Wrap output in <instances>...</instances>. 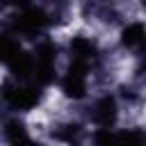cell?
<instances>
[{
    "label": "cell",
    "mask_w": 146,
    "mask_h": 146,
    "mask_svg": "<svg viewBox=\"0 0 146 146\" xmlns=\"http://www.w3.org/2000/svg\"><path fill=\"white\" fill-rule=\"evenodd\" d=\"M84 73H87V62L73 59L66 78H64V91L71 98H82L84 96Z\"/></svg>",
    "instance_id": "cell-1"
},
{
    "label": "cell",
    "mask_w": 146,
    "mask_h": 146,
    "mask_svg": "<svg viewBox=\"0 0 146 146\" xmlns=\"http://www.w3.org/2000/svg\"><path fill=\"white\" fill-rule=\"evenodd\" d=\"M7 100H9V105L16 107V110H30V107L36 105L39 94H36L34 89H30V87H16V89L7 91Z\"/></svg>",
    "instance_id": "cell-2"
},
{
    "label": "cell",
    "mask_w": 146,
    "mask_h": 146,
    "mask_svg": "<svg viewBox=\"0 0 146 146\" xmlns=\"http://www.w3.org/2000/svg\"><path fill=\"white\" fill-rule=\"evenodd\" d=\"M43 23H46L43 11H39V9H27L25 14H21V16H18L16 27H18V30H23V32H36V30H41V25H43Z\"/></svg>",
    "instance_id": "cell-3"
},
{
    "label": "cell",
    "mask_w": 146,
    "mask_h": 146,
    "mask_svg": "<svg viewBox=\"0 0 146 146\" xmlns=\"http://www.w3.org/2000/svg\"><path fill=\"white\" fill-rule=\"evenodd\" d=\"M114 116H116V105H114V100H112L110 96L100 98V100H98V105H96L94 119H96L100 125H110V123L114 121Z\"/></svg>",
    "instance_id": "cell-4"
},
{
    "label": "cell",
    "mask_w": 146,
    "mask_h": 146,
    "mask_svg": "<svg viewBox=\"0 0 146 146\" xmlns=\"http://www.w3.org/2000/svg\"><path fill=\"white\" fill-rule=\"evenodd\" d=\"M9 68H11L16 75H30V73H34V59H32L30 55H25V52H18V55L9 62Z\"/></svg>",
    "instance_id": "cell-5"
},
{
    "label": "cell",
    "mask_w": 146,
    "mask_h": 146,
    "mask_svg": "<svg viewBox=\"0 0 146 146\" xmlns=\"http://www.w3.org/2000/svg\"><path fill=\"white\" fill-rule=\"evenodd\" d=\"M71 52H73V59L87 62V59L94 55V46H91L87 39L78 36V39H73V43H71Z\"/></svg>",
    "instance_id": "cell-6"
},
{
    "label": "cell",
    "mask_w": 146,
    "mask_h": 146,
    "mask_svg": "<svg viewBox=\"0 0 146 146\" xmlns=\"http://www.w3.org/2000/svg\"><path fill=\"white\" fill-rule=\"evenodd\" d=\"M144 27L139 25V23H132V25H128L125 30H123V46H128V48H132V46H139L141 41H144Z\"/></svg>",
    "instance_id": "cell-7"
},
{
    "label": "cell",
    "mask_w": 146,
    "mask_h": 146,
    "mask_svg": "<svg viewBox=\"0 0 146 146\" xmlns=\"http://www.w3.org/2000/svg\"><path fill=\"white\" fill-rule=\"evenodd\" d=\"M119 146H141V135L139 132H123L116 137Z\"/></svg>",
    "instance_id": "cell-8"
},
{
    "label": "cell",
    "mask_w": 146,
    "mask_h": 146,
    "mask_svg": "<svg viewBox=\"0 0 146 146\" xmlns=\"http://www.w3.org/2000/svg\"><path fill=\"white\" fill-rule=\"evenodd\" d=\"M18 52H21V48H18L16 43H11L9 39H5V41H2V59H5L7 64H9V62H11Z\"/></svg>",
    "instance_id": "cell-9"
},
{
    "label": "cell",
    "mask_w": 146,
    "mask_h": 146,
    "mask_svg": "<svg viewBox=\"0 0 146 146\" xmlns=\"http://www.w3.org/2000/svg\"><path fill=\"white\" fill-rule=\"evenodd\" d=\"M7 137H9L11 144L25 139V130H23V125H21V123H9V125H7Z\"/></svg>",
    "instance_id": "cell-10"
},
{
    "label": "cell",
    "mask_w": 146,
    "mask_h": 146,
    "mask_svg": "<svg viewBox=\"0 0 146 146\" xmlns=\"http://www.w3.org/2000/svg\"><path fill=\"white\" fill-rule=\"evenodd\" d=\"M114 144H116V139H114L107 130L98 132V146H114Z\"/></svg>",
    "instance_id": "cell-11"
},
{
    "label": "cell",
    "mask_w": 146,
    "mask_h": 146,
    "mask_svg": "<svg viewBox=\"0 0 146 146\" xmlns=\"http://www.w3.org/2000/svg\"><path fill=\"white\" fill-rule=\"evenodd\" d=\"M11 146H36L34 141H30V139H21V141H14Z\"/></svg>",
    "instance_id": "cell-12"
},
{
    "label": "cell",
    "mask_w": 146,
    "mask_h": 146,
    "mask_svg": "<svg viewBox=\"0 0 146 146\" xmlns=\"http://www.w3.org/2000/svg\"><path fill=\"white\" fill-rule=\"evenodd\" d=\"M7 2H11V5H23L25 0H7Z\"/></svg>",
    "instance_id": "cell-13"
},
{
    "label": "cell",
    "mask_w": 146,
    "mask_h": 146,
    "mask_svg": "<svg viewBox=\"0 0 146 146\" xmlns=\"http://www.w3.org/2000/svg\"><path fill=\"white\" fill-rule=\"evenodd\" d=\"M144 7H146V0H144Z\"/></svg>",
    "instance_id": "cell-14"
}]
</instances>
